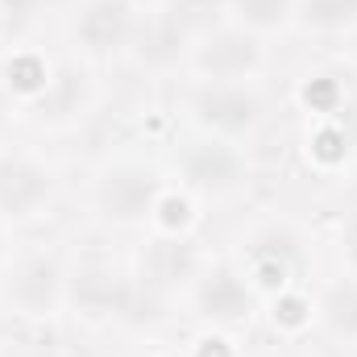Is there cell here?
Here are the masks:
<instances>
[{"label": "cell", "instance_id": "4", "mask_svg": "<svg viewBox=\"0 0 357 357\" xmlns=\"http://www.w3.org/2000/svg\"><path fill=\"white\" fill-rule=\"evenodd\" d=\"M133 29H137V21H133L129 0H88L75 21V33L91 54H112V50L129 46Z\"/></svg>", "mask_w": 357, "mask_h": 357}, {"label": "cell", "instance_id": "16", "mask_svg": "<svg viewBox=\"0 0 357 357\" xmlns=\"http://www.w3.org/2000/svg\"><path fill=\"white\" fill-rule=\"evenodd\" d=\"M4 79H8V88L21 91V96H38V91H46V84H50L46 63L33 59V54H17V59L4 67Z\"/></svg>", "mask_w": 357, "mask_h": 357}, {"label": "cell", "instance_id": "22", "mask_svg": "<svg viewBox=\"0 0 357 357\" xmlns=\"http://www.w3.org/2000/svg\"><path fill=\"white\" fill-rule=\"evenodd\" d=\"M341 241H345V254H349V262L357 266V208L345 216V237H341Z\"/></svg>", "mask_w": 357, "mask_h": 357}, {"label": "cell", "instance_id": "15", "mask_svg": "<svg viewBox=\"0 0 357 357\" xmlns=\"http://www.w3.org/2000/svg\"><path fill=\"white\" fill-rule=\"evenodd\" d=\"M220 8H225V0H175L171 4V17H175L178 29L191 38V33H208L216 25Z\"/></svg>", "mask_w": 357, "mask_h": 357}, {"label": "cell", "instance_id": "9", "mask_svg": "<svg viewBox=\"0 0 357 357\" xmlns=\"http://www.w3.org/2000/svg\"><path fill=\"white\" fill-rule=\"evenodd\" d=\"M187 178H191L199 191H229V187H237V178H241V158H237V150L216 146V142L195 146V150L187 154Z\"/></svg>", "mask_w": 357, "mask_h": 357}, {"label": "cell", "instance_id": "13", "mask_svg": "<svg viewBox=\"0 0 357 357\" xmlns=\"http://www.w3.org/2000/svg\"><path fill=\"white\" fill-rule=\"evenodd\" d=\"M295 8L303 13L307 25H316L324 33L357 25V0H295Z\"/></svg>", "mask_w": 357, "mask_h": 357}, {"label": "cell", "instance_id": "21", "mask_svg": "<svg viewBox=\"0 0 357 357\" xmlns=\"http://www.w3.org/2000/svg\"><path fill=\"white\" fill-rule=\"evenodd\" d=\"M195 357H233V349H229L225 337H204L199 349H195Z\"/></svg>", "mask_w": 357, "mask_h": 357}, {"label": "cell", "instance_id": "3", "mask_svg": "<svg viewBox=\"0 0 357 357\" xmlns=\"http://www.w3.org/2000/svg\"><path fill=\"white\" fill-rule=\"evenodd\" d=\"M8 299H13V307L25 312V316H46V312H54V303L63 299V270H59V262L46 258V254L21 258L17 270H13V278H8Z\"/></svg>", "mask_w": 357, "mask_h": 357}, {"label": "cell", "instance_id": "8", "mask_svg": "<svg viewBox=\"0 0 357 357\" xmlns=\"http://www.w3.org/2000/svg\"><path fill=\"white\" fill-rule=\"evenodd\" d=\"M50 199V175L29 158H0V212L29 216Z\"/></svg>", "mask_w": 357, "mask_h": 357}, {"label": "cell", "instance_id": "10", "mask_svg": "<svg viewBox=\"0 0 357 357\" xmlns=\"http://www.w3.org/2000/svg\"><path fill=\"white\" fill-rule=\"evenodd\" d=\"M146 278H150V287H178V282H187L191 274H195V250H191V241H183V237H167V241H154L150 250H146Z\"/></svg>", "mask_w": 357, "mask_h": 357}, {"label": "cell", "instance_id": "12", "mask_svg": "<svg viewBox=\"0 0 357 357\" xmlns=\"http://www.w3.org/2000/svg\"><path fill=\"white\" fill-rule=\"evenodd\" d=\"M320 312H324V320H328V328H333L337 337L357 341V278H345V282L328 287Z\"/></svg>", "mask_w": 357, "mask_h": 357}, {"label": "cell", "instance_id": "1", "mask_svg": "<svg viewBox=\"0 0 357 357\" xmlns=\"http://www.w3.org/2000/svg\"><path fill=\"white\" fill-rule=\"evenodd\" d=\"M96 199H100V212L116 225H137L146 216H154L158 208V178L150 167H133V162H121L112 171H104L96 183Z\"/></svg>", "mask_w": 357, "mask_h": 357}, {"label": "cell", "instance_id": "2", "mask_svg": "<svg viewBox=\"0 0 357 357\" xmlns=\"http://www.w3.org/2000/svg\"><path fill=\"white\" fill-rule=\"evenodd\" d=\"M195 116H199V125L237 137L262 121V100L254 88H245L237 79H216L195 91Z\"/></svg>", "mask_w": 357, "mask_h": 357}, {"label": "cell", "instance_id": "17", "mask_svg": "<svg viewBox=\"0 0 357 357\" xmlns=\"http://www.w3.org/2000/svg\"><path fill=\"white\" fill-rule=\"evenodd\" d=\"M307 320V303L299 295H282L274 299V324H287V328H299Z\"/></svg>", "mask_w": 357, "mask_h": 357}, {"label": "cell", "instance_id": "6", "mask_svg": "<svg viewBox=\"0 0 357 357\" xmlns=\"http://www.w3.org/2000/svg\"><path fill=\"white\" fill-rule=\"evenodd\" d=\"M195 307H199V316H208V320L233 324V320H245V316L254 312V291L245 287V278H241L237 270L216 266L199 278V287H195Z\"/></svg>", "mask_w": 357, "mask_h": 357}, {"label": "cell", "instance_id": "5", "mask_svg": "<svg viewBox=\"0 0 357 357\" xmlns=\"http://www.w3.org/2000/svg\"><path fill=\"white\" fill-rule=\"evenodd\" d=\"M195 63L204 75L212 79H245L262 67V50L250 33L241 29H225V33H208L204 46L195 50Z\"/></svg>", "mask_w": 357, "mask_h": 357}, {"label": "cell", "instance_id": "20", "mask_svg": "<svg viewBox=\"0 0 357 357\" xmlns=\"http://www.w3.org/2000/svg\"><path fill=\"white\" fill-rule=\"evenodd\" d=\"M333 96H337V88H333V84H324V79L303 88V100H307V104H320V108H328V100H333Z\"/></svg>", "mask_w": 357, "mask_h": 357}, {"label": "cell", "instance_id": "19", "mask_svg": "<svg viewBox=\"0 0 357 357\" xmlns=\"http://www.w3.org/2000/svg\"><path fill=\"white\" fill-rule=\"evenodd\" d=\"M341 146H345V142H341V133H320V137H316V154H320V158H328V162L345 154Z\"/></svg>", "mask_w": 357, "mask_h": 357}, {"label": "cell", "instance_id": "7", "mask_svg": "<svg viewBox=\"0 0 357 357\" xmlns=\"http://www.w3.org/2000/svg\"><path fill=\"white\" fill-rule=\"evenodd\" d=\"M67 291H71L75 307H79L84 316H91V320L121 316V312H129V303H133V291L125 287V278L108 266H84L71 278Z\"/></svg>", "mask_w": 357, "mask_h": 357}, {"label": "cell", "instance_id": "14", "mask_svg": "<svg viewBox=\"0 0 357 357\" xmlns=\"http://www.w3.org/2000/svg\"><path fill=\"white\" fill-rule=\"evenodd\" d=\"M229 4L245 29H278L295 13V0H229Z\"/></svg>", "mask_w": 357, "mask_h": 357}, {"label": "cell", "instance_id": "18", "mask_svg": "<svg viewBox=\"0 0 357 357\" xmlns=\"http://www.w3.org/2000/svg\"><path fill=\"white\" fill-rule=\"evenodd\" d=\"M154 212H162V225H167L171 233H175V229H183V225H187V216H191L187 199H178V195H162Z\"/></svg>", "mask_w": 357, "mask_h": 357}, {"label": "cell", "instance_id": "11", "mask_svg": "<svg viewBox=\"0 0 357 357\" xmlns=\"http://www.w3.org/2000/svg\"><path fill=\"white\" fill-rule=\"evenodd\" d=\"M183 42H187V33L175 25V17H171V13H162L158 21H150V25L142 29V46H137V54H142V63L167 67V63H175V59H178Z\"/></svg>", "mask_w": 357, "mask_h": 357}]
</instances>
